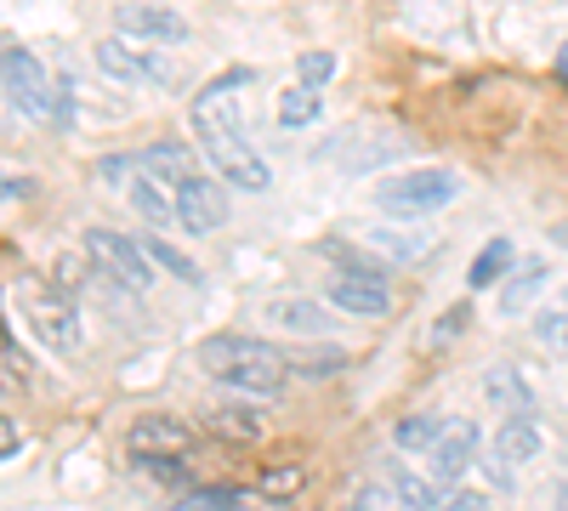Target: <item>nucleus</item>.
Returning <instances> with one entry per match:
<instances>
[{"mask_svg":"<svg viewBox=\"0 0 568 511\" xmlns=\"http://www.w3.org/2000/svg\"><path fill=\"white\" fill-rule=\"evenodd\" d=\"M535 341L557 358H568V296L557 307H535Z\"/></svg>","mask_w":568,"mask_h":511,"instance_id":"obj_27","label":"nucleus"},{"mask_svg":"<svg viewBox=\"0 0 568 511\" xmlns=\"http://www.w3.org/2000/svg\"><path fill=\"white\" fill-rule=\"evenodd\" d=\"M329 74H336V52H302V58H296V80H302V85L318 91Z\"/></svg>","mask_w":568,"mask_h":511,"instance_id":"obj_31","label":"nucleus"},{"mask_svg":"<svg viewBox=\"0 0 568 511\" xmlns=\"http://www.w3.org/2000/svg\"><path fill=\"white\" fill-rule=\"evenodd\" d=\"M551 239H557V245L568 251V222H557V227H551Z\"/></svg>","mask_w":568,"mask_h":511,"instance_id":"obj_39","label":"nucleus"},{"mask_svg":"<svg viewBox=\"0 0 568 511\" xmlns=\"http://www.w3.org/2000/svg\"><path fill=\"white\" fill-rule=\"evenodd\" d=\"M484 398L495 403V409H506V421H535V387L517 376L511 364H495V369H484Z\"/></svg>","mask_w":568,"mask_h":511,"instance_id":"obj_14","label":"nucleus"},{"mask_svg":"<svg viewBox=\"0 0 568 511\" xmlns=\"http://www.w3.org/2000/svg\"><path fill=\"white\" fill-rule=\"evenodd\" d=\"M85 256H91V267H98L103 278H114V285H125V290H149L154 285V262H149V251H142L136 239H125V234H114V227H85Z\"/></svg>","mask_w":568,"mask_h":511,"instance_id":"obj_5","label":"nucleus"},{"mask_svg":"<svg viewBox=\"0 0 568 511\" xmlns=\"http://www.w3.org/2000/svg\"><path fill=\"white\" fill-rule=\"evenodd\" d=\"M466 324H471V302H455V307L433 324V352H438V347H449V341L466 330Z\"/></svg>","mask_w":568,"mask_h":511,"instance_id":"obj_32","label":"nucleus"},{"mask_svg":"<svg viewBox=\"0 0 568 511\" xmlns=\"http://www.w3.org/2000/svg\"><path fill=\"white\" fill-rule=\"evenodd\" d=\"M205 427H211L216 438L256 443V438H262V415H256V409H245V403H216V409H205Z\"/></svg>","mask_w":568,"mask_h":511,"instance_id":"obj_23","label":"nucleus"},{"mask_svg":"<svg viewBox=\"0 0 568 511\" xmlns=\"http://www.w3.org/2000/svg\"><path fill=\"white\" fill-rule=\"evenodd\" d=\"M364 251L387 256V262H415V256L433 251V239H420V234H398V227H369V234H364Z\"/></svg>","mask_w":568,"mask_h":511,"instance_id":"obj_24","label":"nucleus"},{"mask_svg":"<svg viewBox=\"0 0 568 511\" xmlns=\"http://www.w3.org/2000/svg\"><path fill=\"white\" fill-rule=\"evenodd\" d=\"M227 216V200L211 176H187L176 188V227H187V234H216Z\"/></svg>","mask_w":568,"mask_h":511,"instance_id":"obj_13","label":"nucleus"},{"mask_svg":"<svg viewBox=\"0 0 568 511\" xmlns=\"http://www.w3.org/2000/svg\"><path fill=\"white\" fill-rule=\"evenodd\" d=\"M136 171H142V176H160V182H171V188H182L187 176H200V171H194V149L176 143V136H160V143L136 149Z\"/></svg>","mask_w":568,"mask_h":511,"instance_id":"obj_15","label":"nucleus"},{"mask_svg":"<svg viewBox=\"0 0 568 511\" xmlns=\"http://www.w3.org/2000/svg\"><path fill=\"white\" fill-rule=\"evenodd\" d=\"M551 505H557V511H568V478H562V483L551 489Z\"/></svg>","mask_w":568,"mask_h":511,"instance_id":"obj_38","label":"nucleus"},{"mask_svg":"<svg viewBox=\"0 0 568 511\" xmlns=\"http://www.w3.org/2000/svg\"><path fill=\"white\" fill-rule=\"evenodd\" d=\"M273 114H278V125H284V131H307V125H318L324 98H318L313 85H302V80H296V85H284V91H278Z\"/></svg>","mask_w":568,"mask_h":511,"instance_id":"obj_20","label":"nucleus"},{"mask_svg":"<svg viewBox=\"0 0 568 511\" xmlns=\"http://www.w3.org/2000/svg\"><path fill=\"white\" fill-rule=\"evenodd\" d=\"M302 483H307V472H302V467H267L256 489H262L267 500H278V505H291V500L302 494Z\"/></svg>","mask_w":568,"mask_h":511,"instance_id":"obj_29","label":"nucleus"},{"mask_svg":"<svg viewBox=\"0 0 568 511\" xmlns=\"http://www.w3.org/2000/svg\"><path fill=\"white\" fill-rule=\"evenodd\" d=\"M517 267V251H511V239H489L478 256H471V267H466V285L471 290H489V285H500V278Z\"/></svg>","mask_w":568,"mask_h":511,"instance_id":"obj_21","label":"nucleus"},{"mask_svg":"<svg viewBox=\"0 0 568 511\" xmlns=\"http://www.w3.org/2000/svg\"><path fill=\"white\" fill-rule=\"evenodd\" d=\"M471 460H478V421H466V415H455V421H444L438 443H433V472L438 483H460L471 472Z\"/></svg>","mask_w":568,"mask_h":511,"instance_id":"obj_12","label":"nucleus"},{"mask_svg":"<svg viewBox=\"0 0 568 511\" xmlns=\"http://www.w3.org/2000/svg\"><path fill=\"white\" fill-rule=\"evenodd\" d=\"M98 69L109 74V80H120V85H149V80H160L165 91H176V69L154 52V45H136V40H125V34H109V40H98Z\"/></svg>","mask_w":568,"mask_h":511,"instance_id":"obj_7","label":"nucleus"},{"mask_svg":"<svg viewBox=\"0 0 568 511\" xmlns=\"http://www.w3.org/2000/svg\"><path fill=\"white\" fill-rule=\"evenodd\" d=\"M347 511H358V505H347Z\"/></svg>","mask_w":568,"mask_h":511,"instance_id":"obj_41","label":"nucleus"},{"mask_svg":"<svg viewBox=\"0 0 568 511\" xmlns=\"http://www.w3.org/2000/svg\"><path fill=\"white\" fill-rule=\"evenodd\" d=\"M0 85H7L12 109H18L29 125H69L63 85L45 74V63L29 52V45H7V52H0Z\"/></svg>","mask_w":568,"mask_h":511,"instance_id":"obj_2","label":"nucleus"},{"mask_svg":"<svg viewBox=\"0 0 568 511\" xmlns=\"http://www.w3.org/2000/svg\"><path fill=\"white\" fill-rule=\"evenodd\" d=\"M444 511H495V500H489V494H460V489H455V494L444 500Z\"/></svg>","mask_w":568,"mask_h":511,"instance_id":"obj_35","label":"nucleus"},{"mask_svg":"<svg viewBox=\"0 0 568 511\" xmlns=\"http://www.w3.org/2000/svg\"><path fill=\"white\" fill-rule=\"evenodd\" d=\"M165 511H227V489H187V494L171 500Z\"/></svg>","mask_w":568,"mask_h":511,"instance_id":"obj_33","label":"nucleus"},{"mask_svg":"<svg viewBox=\"0 0 568 511\" xmlns=\"http://www.w3.org/2000/svg\"><path fill=\"white\" fill-rule=\"evenodd\" d=\"M12 449H18V427L7 421V415H0V460H7Z\"/></svg>","mask_w":568,"mask_h":511,"instance_id":"obj_37","label":"nucleus"},{"mask_svg":"<svg viewBox=\"0 0 568 511\" xmlns=\"http://www.w3.org/2000/svg\"><path fill=\"white\" fill-rule=\"evenodd\" d=\"M262 313H267L273 330H291V336H324L329 330V313L313 296H273Z\"/></svg>","mask_w":568,"mask_h":511,"instance_id":"obj_16","label":"nucleus"},{"mask_svg":"<svg viewBox=\"0 0 568 511\" xmlns=\"http://www.w3.org/2000/svg\"><path fill=\"white\" fill-rule=\"evenodd\" d=\"M131 205H136V216L142 222H154V227H171L176 222V188L171 182H160V176H131Z\"/></svg>","mask_w":568,"mask_h":511,"instance_id":"obj_19","label":"nucleus"},{"mask_svg":"<svg viewBox=\"0 0 568 511\" xmlns=\"http://www.w3.org/2000/svg\"><path fill=\"white\" fill-rule=\"evenodd\" d=\"M200 364L227 392H245V398H262V403H278L284 381H291L284 352L273 341H256V336H211L200 347Z\"/></svg>","mask_w":568,"mask_h":511,"instance_id":"obj_1","label":"nucleus"},{"mask_svg":"<svg viewBox=\"0 0 568 511\" xmlns=\"http://www.w3.org/2000/svg\"><path fill=\"white\" fill-rule=\"evenodd\" d=\"M136 245H142V251H149V262H154L160 273H171V278H182V285H200V267H194V262H187V256H182L176 245H165V239H154V234H149V239H136Z\"/></svg>","mask_w":568,"mask_h":511,"instance_id":"obj_28","label":"nucleus"},{"mask_svg":"<svg viewBox=\"0 0 568 511\" xmlns=\"http://www.w3.org/2000/svg\"><path fill=\"white\" fill-rule=\"evenodd\" d=\"M329 307H342L353 318H387L393 313V285H387V273H353V267H336L329 273V285H324Z\"/></svg>","mask_w":568,"mask_h":511,"instance_id":"obj_10","label":"nucleus"},{"mask_svg":"<svg viewBox=\"0 0 568 511\" xmlns=\"http://www.w3.org/2000/svg\"><path fill=\"white\" fill-rule=\"evenodd\" d=\"M23 318H29V330H34V341H40L45 352H74L80 336H85L74 302H69L58 285H29V313H23Z\"/></svg>","mask_w":568,"mask_h":511,"instance_id":"obj_6","label":"nucleus"},{"mask_svg":"<svg viewBox=\"0 0 568 511\" xmlns=\"http://www.w3.org/2000/svg\"><path fill=\"white\" fill-rule=\"evenodd\" d=\"M114 34L136 40V45H154V52H165V45H182L187 34V18L171 12L165 0H120L114 7Z\"/></svg>","mask_w":568,"mask_h":511,"instance_id":"obj_8","label":"nucleus"},{"mask_svg":"<svg viewBox=\"0 0 568 511\" xmlns=\"http://www.w3.org/2000/svg\"><path fill=\"white\" fill-rule=\"evenodd\" d=\"M200 154L211 160L216 176H227V188H245V194L273 188V165L245 143V131H200Z\"/></svg>","mask_w":568,"mask_h":511,"instance_id":"obj_4","label":"nucleus"},{"mask_svg":"<svg viewBox=\"0 0 568 511\" xmlns=\"http://www.w3.org/2000/svg\"><path fill=\"white\" fill-rule=\"evenodd\" d=\"M460 194V176L444 171V165H420V171H404V176H387L382 188H375V200H382V211L415 222V216H433L444 211L449 200Z\"/></svg>","mask_w":568,"mask_h":511,"instance_id":"obj_3","label":"nucleus"},{"mask_svg":"<svg viewBox=\"0 0 568 511\" xmlns=\"http://www.w3.org/2000/svg\"><path fill=\"white\" fill-rule=\"evenodd\" d=\"M353 505H358V511H415V505L398 494V483H364Z\"/></svg>","mask_w":568,"mask_h":511,"instance_id":"obj_30","label":"nucleus"},{"mask_svg":"<svg viewBox=\"0 0 568 511\" xmlns=\"http://www.w3.org/2000/svg\"><path fill=\"white\" fill-rule=\"evenodd\" d=\"M438 432H444V415H404V421L393 427L398 449H409V454H433Z\"/></svg>","mask_w":568,"mask_h":511,"instance_id":"obj_26","label":"nucleus"},{"mask_svg":"<svg viewBox=\"0 0 568 511\" xmlns=\"http://www.w3.org/2000/svg\"><path fill=\"white\" fill-rule=\"evenodd\" d=\"M540 290H546V262H517L506 278H500V313L506 318H517V313H535V302H540Z\"/></svg>","mask_w":568,"mask_h":511,"instance_id":"obj_18","label":"nucleus"},{"mask_svg":"<svg viewBox=\"0 0 568 511\" xmlns=\"http://www.w3.org/2000/svg\"><path fill=\"white\" fill-rule=\"evenodd\" d=\"M131 454L142 460H182L187 449H194V427L176 421V415H136L131 432H125Z\"/></svg>","mask_w":568,"mask_h":511,"instance_id":"obj_11","label":"nucleus"},{"mask_svg":"<svg viewBox=\"0 0 568 511\" xmlns=\"http://www.w3.org/2000/svg\"><path fill=\"white\" fill-rule=\"evenodd\" d=\"M347 149H353L347 171H369V165H382V160H393V154H398V143H369V131H364V125L342 131V143H329L324 154H347Z\"/></svg>","mask_w":568,"mask_h":511,"instance_id":"obj_25","label":"nucleus"},{"mask_svg":"<svg viewBox=\"0 0 568 511\" xmlns=\"http://www.w3.org/2000/svg\"><path fill=\"white\" fill-rule=\"evenodd\" d=\"M227 511H291V505L267 500L262 489H227Z\"/></svg>","mask_w":568,"mask_h":511,"instance_id":"obj_34","label":"nucleus"},{"mask_svg":"<svg viewBox=\"0 0 568 511\" xmlns=\"http://www.w3.org/2000/svg\"><path fill=\"white\" fill-rule=\"evenodd\" d=\"M495 460L500 467H529V460H540V449H546V432H540V421H500L495 427Z\"/></svg>","mask_w":568,"mask_h":511,"instance_id":"obj_17","label":"nucleus"},{"mask_svg":"<svg viewBox=\"0 0 568 511\" xmlns=\"http://www.w3.org/2000/svg\"><path fill=\"white\" fill-rule=\"evenodd\" d=\"M284 364H291V376L329 381V376H342V369L353 364V352L347 347H302V352H284Z\"/></svg>","mask_w":568,"mask_h":511,"instance_id":"obj_22","label":"nucleus"},{"mask_svg":"<svg viewBox=\"0 0 568 511\" xmlns=\"http://www.w3.org/2000/svg\"><path fill=\"white\" fill-rule=\"evenodd\" d=\"M557 74L568 80V45H562V52H557Z\"/></svg>","mask_w":568,"mask_h":511,"instance_id":"obj_40","label":"nucleus"},{"mask_svg":"<svg viewBox=\"0 0 568 511\" xmlns=\"http://www.w3.org/2000/svg\"><path fill=\"white\" fill-rule=\"evenodd\" d=\"M29 194H34L29 176H0V200H29Z\"/></svg>","mask_w":568,"mask_h":511,"instance_id":"obj_36","label":"nucleus"},{"mask_svg":"<svg viewBox=\"0 0 568 511\" xmlns=\"http://www.w3.org/2000/svg\"><path fill=\"white\" fill-rule=\"evenodd\" d=\"M256 74L251 69H233L211 85H200L194 98V131H245V85Z\"/></svg>","mask_w":568,"mask_h":511,"instance_id":"obj_9","label":"nucleus"}]
</instances>
